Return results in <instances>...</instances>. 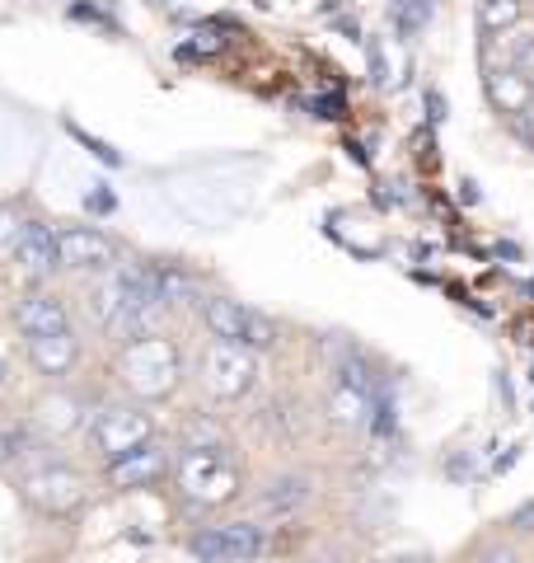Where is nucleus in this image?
<instances>
[{"label":"nucleus","instance_id":"10","mask_svg":"<svg viewBox=\"0 0 534 563\" xmlns=\"http://www.w3.org/2000/svg\"><path fill=\"white\" fill-rule=\"evenodd\" d=\"M24 343H29V362H33V372L47 376V380H66V376L80 366V339H76L70 329L38 333V339H24Z\"/></svg>","mask_w":534,"mask_h":563},{"label":"nucleus","instance_id":"28","mask_svg":"<svg viewBox=\"0 0 534 563\" xmlns=\"http://www.w3.org/2000/svg\"><path fill=\"white\" fill-rule=\"evenodd\" d=\"M0 380H5V362H0Z\"/></svg>","mask_w":534,"mask_h":563},{"label":"nucleus","instance_id":"15","mask_svg":"<svg viewBox=\"0 0 534 563\" xmlns=\"http://www.w3.org/2000/svg\"><path fill=\"white\" fill-rule=\"evenodd\" d=\"M310 493H314L310 474H277V479H267V484L258 488L254 507H258L263 517H291L296 507L310 503Z\"/></svg>","mask_w":534,"mask_h":563},{"label":"nucleus","instance_id":"7","mask_svg":"<svg viewBox=\"0 0 534 563\" xmlns=\"http://www.w3.org/2000/svg\"><path fill=\"white\" fill-rule=\"evenodd\" d=\"M263 526L254 521H225V526H202L198 536L188 540V550L198 563H248L263 554Z\"/></svg>","mask_w":534,"mask_h":563},{"label":"nucleus","instance_id":"14","mask_svg":"<svg viewBox=\"0 0 534 563\" xmlns=\"http://www.w3.org/2000/svg\"><path fill=\"white\" fill-rule=\"evenodd\" d=\"M488 99L502 109L507 118H525L534 109V80L515 66H492L488 70Z\"/></svg>","mask_w":534,"mask_h":563},{"label":"nucleus","instance_id":"21","mask_svg":"<svg viewBox=\"0 0 534 563\" xmlns=\"http://www.w3.org/2000/svg\"><path fill=\"white\" fill-rule=\"evenodd\" d=\"M20 235H24V221H20V217H14V211H10V207H0V258H5V254H14V250H20Z\"/></svg>","mask_w":534,"mask_h":563},{"label":"nucleus","instance_id":"27","mask_svg":"<svg viewBox=\"0 0 534 563\" xmlns=\"http://www.w3.org/2000/svg\"><path fill=\"white\" fill-rule=\"evenodd\" d=\"M394 563H426V559H394Z\"/></svg>","mask_w":534,"mask_h":563},{"label":"nucleus","instance_id":"22","mask_svg":"<svg viewBox=\"0 0 534 563\" xmlns=\"http://www.w3.org/2000/svg\"><path fill=\"white\" fill-rule=\"evenodd\" d=\"M66 132L76 136V141H85V146H89V155H94V161H103V165H122V155H118L113 146H103L99 136H89L85 128H76V122H66Z\"/></svg>","mask_w":534,"mask_h":563},{"label":"nucleus","instance_id":"2","mask_svg":"<svg viewBox=\"0 0 534 563\" xmlns=\"http://www.w3.org/2000/svg\"><path fill=\"white\" fill-rule=\"evenodd\" d=\"M174 488L198 512H216V507L240 498V465L221 437H188L183 451L174 455Z\"/></svg>","mask_w":534,"mask_h":563},{"label":"nucleus","instance_id":"25","mask_svg":"<svg viewBox=\"0 0 534 563\" xmlns=\"http://www.w3.org/2000/svg\"><path fill=\"white\" fill-rule=\"evenodd\" d=\"M511 526H515V531H534V503H521V507H515V512H511Z\"/></svg>","mask_w":534,"mask_h":563},{"label":"nucleus","instance_id":"19","mask_svg":"<svg viewBox=\"0 0 534 563\" xmlns=\"http://www.w3.org/2000/svg\"><path fill=\"white\" fill-rule=\"evenodd\" d=\"M521 24V0H478V29L483 33H511Z\"/></svg>","mask_w":534,"mask_h":563},{"label":"nucleus","instance_id":"26","mask_svg":"<svg viewBox=\"0 0 534 563\" xmlns=\"http://www.w3.org/2000/svg\"><path fill=\"white\" fill-rule=\"evenodd\" d=\"M89 207H94V211H113L118 198H113V192H89Z\"/></svg>","mask_w":534,"mask_h":563},{"label":"nucleus","instance_id":"6","mask_svg":"<svg viewBox=\"0 0 534 563\" xmlns=\"http://www.w3.org/2000/svg\"><path fill=\"white\" fill-rule=\"evenodd\" d=\"M89 498V484L76 465L66 461H47V465H33L24 474V503L33 512H47V517H70L80 512Z\"/></svg>","mask_w":534,"mask_h":563},{"label":"nucleus","instance_id":"8","mask_svg":"<svg viewBox=\"0 0 534 563\" xmlns=\"http://www.w3.org/2000/svg\"><path fill=\"white\" fill-rule=\"evenodd\" d=\"M103 474H109V484L122 488V493H136V488H155V484H165L169 474H174V451L165 442H151L146 446H136L127 451L122 461L113 465H103Z\"/></svg>","mask_w":534,"mask_h":563},{"label":"nucleus","instance_id":"3","mask_svg":"<svg viewBox=\"0 0 534 563\" xmlns=\"http://www.w3.org/2000/svg\"><path fill=\"white\" fill-rule=\"evenodd\" d=\"M118 380L132 399L159 404L183 385V352H178V343L165 339V333L146 329L118 347Z\"/></svg>","mask_w":534,"mask_h":563},{"label":"nucleus","instance_id":"4","mask_svg":"<svg viewBox=\"0 0 534 563\" xmlns=\"http://www.w3.org/2000/svg\"><path fill=\"white\" fill-rule=\"evenodd\" d=\"M89 446H94V455L103 465L122 461L127 451L146 446L155 437V418L146 413V404L132 399V404H99L94 413H89Z\"/></svg>","mask_w":534,"mask_h":563},{"label":"nucleus","instance_id":"16","mask_svg":"<svg viewBox=\"0 0 534 563\" xmlns=\"http://www.w3.org/2000/svg\"><path fill=\"white\" fill-rule=\"evenodd\" d=\"M155 282H159V301L165 310H183V306H202L198 296V277L183 263H155Z\"/></svg>","mask_w":534,"mask_h":563},{"label":"nucleus","instance_id":"12","mask_svg":"<svg viewBox=\"0 0 534 563\" xmlns=\"http://www.w3.org/2000/svg\"><path fill=\"white\" fill-rule=\"evenodd\" d=\"M14 329H20L24 339H38V333L70 329V320H66V306L52 291H29L14 301Z\"/></svg>","mask_w":534,"mask_h":563},{"label":"nucleus","instance_id":"24","mask_svg":"<svg viewBox=\"0 0 534 563\" xmlns=\"http://www.w3.org/2000/svg\"><path fill=\"white\" fill-rule=\"evenodd\" d=\"M478 563H521V559H515V550H507V544H492V550L478 554Z\"/></svg>","mask_w":534,"mask_h":563},{"label":"nucleus","instance_id":"5","mask_svg":"<svg viewBox=\"0 0 534 563\" xmlns=\"http://www.w3.org/2000/svg\"><path fill=\"white\" fill-rule=\"evenodd\" d=\"M198 380H202V390L216 399V404L244 399L258 385V357H254V347L211 339L207 352H202V362H198Z\"/></svg>","mask_w":534,"mask_h":563},{"label":"nucleus","instance_id":"18","mask_svg":"<svg viewBox=\"0 0 534 563\" xmlns=\"http://www.w3.org/2000/svg\"><path fill=\"white\" fill-rule=\"evenodd\" d=\"M329 413L343 422V428H356V422H366L370 413H376V395H366V390H356V385L337 380L333 395H329Z\"/></svg>","mask_w":534,"mask_h":563},{"label":"nucleus","instance_id":"9","mask_svg":"<svg viewBox=\"0 0 534 563\" xmlns=\"http://www.w3.org/2000/svg\"><path fill=\"white\" fill-rule=\"evenodd\" d=\"M57 244H62V268H70V273L113 268V240L94 231V225H62Z\"/></svg>","mask_w":534,"mask_h":563},{"label":"nucleus","instance_id":"13","mask_svg":"<svg viewBox=\"0 0 534 563\" xmlns=\"http://www.w3.org/2000/svg\"><path fill=\"white\" fill-rule=\"evenodd\" d=\"M202 324H207L211 339L248 347V333H254V310L240 306V301H230V296H207V301H202Z\"/></svg>","mask_w":534,"mask_h":563},{"label":"nucleus","instance_id":"23","mask_svg":"<svg viewBox=\"0 0 534 563\" xmlns=\"http://www.w3.org/2000/svg\"><path fill=\"white\" fill-rule=\"evenodd\" d=\"M507 66L525 70V76L534 80V33H530V38H515V43H511V62H507Z\"/></svg>","mask_w":534,"mask_h":563},{"label":"nucleus","instance_id":"1","mask_svg":"<svg viewBox=\"0 0 534 563\" xmlns=\"http://www.w3.org/2000/svg\"><path fill=\"white\" fill-rule=\"evenodd\" d=\"M159 310H165V301H159L155 263L151 268L146 263H113V268H103V277L94 282V291H89L94 324L103 333H118L122 343L146 333Z\"/></svg>","mask_w":534,"mask_h":563},{"label":"nucleus","instance_id":"20","mask_svg":"<svg viewBox=\"0 0 534 563\" xmlns=\"http://www.w3.org/2000/svg\"><path fill=\"white\" fill-rule=\"evenodd\" d=\"M426 14H432V0H394V29L403 38H413V33L426 24Z\"/></svg>","mask_w":534,"mask_h":563},{"label":"nucleus","instance_id":"17","mask_svg":"<svg viewBox=\"0 0 534 563\" xmlns=\"http://www.w3.org/2000/svg\"><path fill=\"white\" fill-rule=\"evenodd\" d=\"M80 413H85V404L76 395H66V390H52L38 399V409H33V422L47 432H70V428H80Z\"/></svg>","mask_w":534,"mask_h":563},{"label":"nucleus","instance_id":"11","mask_svg":"<svg viewBox=\"0 0 534 563\" xmlns=\"http://www.w3.org/2000/svg\"><path fill=\"white\" fill-rule=\"evenodd\" d=\"M14 263L29 273V277H52L62 268V244L57 231L47 221H24V235H20V250H14Z\"/></svg>","mask_w":534,"mask_h":563}]
</instances>
